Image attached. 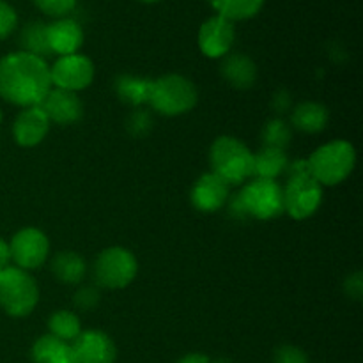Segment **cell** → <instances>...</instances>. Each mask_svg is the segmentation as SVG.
<instances>
[{
	"instance_id": "cell-2",
	"label": "cell",
	"mask_w": 363,
	"mask_h": 363,
	"mask_svg": "<svg viewBox=\"0 0 363 363\" xmlns=\"http://www.w3.org/2000/svg\"><path fill=\"white\" fill-rule=\"evenodd\" d=\"M284 190V211L294 220H305L314 215L323 202V188L312 177L305 160L294 162L289 169V181Z\"/></svg>"
},
{
	"instance_id": "cell-16",
	"label": "cell",
	"mask_w": 363,
	"mask_h": 363,
	"mask_svg": "<svg viewBox=\"0 0 363 363\" xmlns=\"http://www.w3.org/2000/svg\"><path fill=\"white\" fill-rule=\"evenodd\" d=\"M48 45L52 53H59L60 57L73 55L80 50L84 43V32L82 27L71 18H60L46 27Z\"/></svg>"
},
{
	"instance_id": "cell-26",
	"label": "cell",
	"mask_w": 363,
	"mask_h": 363,
	"mask_svg": "<svg viewBox=\"0 0 363 363\" xmlns=\"http://www.w3.org/2000/svg\"><path fill=\"white\" fill-rule=\"evenodd\" d=\"M262 140H264L266 147H277L284 151L289 145L291 128L280 119L269 121L262 131Z\"/></svg>"
},
{
	"instance_id": "cell-32",
	"label": "cell",
	"mask_w": 363,
	"mask_h": 363,
	"mask_svg": "<svg viewBox=\"0 0 363 363\" xmlns=\"http://www.w3.org/2000/svg\"><path fill=\"white\" fill-rule=\"evenodd\" d=\"M346 287H347V293H350V296L360 298L362 296V275L360 273H357L354 277L347 279Z\"/></svg>"
},
{
	"instance_id": "cell-10",
	"label": "cell",
	"mask_w": 363,
	"mask_h": 363,
	"mask_svg": "<svg viewBox=\"0 0 363 363\" xmlns=\"http://www.w3.org/2000/svg\"><path fill=\"white\" fill-rule=\"evenodd\" d=\"M11 259L18 264V268L27 272V269H35L46 261L50 252L48 238L38 229H28L20 230L14 234L9 245Z\"/></svg>"
},
{
	"instance_id": "cell-1",
	"label": "cell",
	"mask_w": 363,
	"mask_h": 363,
	"mask_svg": "<svg viewBox=\"0 0 363 363\" xmlns=\"http://www.w3.org/2000/svg\"><path fill=\"white\" fill-rule=\"evenodd\" d=\"M52 89V74L45 59L25 52L0 59V96L18 106H39Z\"/></svg>"
},
{
	"instance_id": "cell-4",
	"label": "cell",
	"mask_w": 363,
	"mask_h": 363,
	"mask_svg": "<svg viewBox=\"0 0 363 363\" xmlns=\"http://www.w3.org/2000/svg\"><path fill=\"white\" fill-rule=\"evenodd\" d=\"M308 170L319 184L333 186L342 183L353 172L357 163L354 147L346 140H333L315 149L307 160Z\"/></svg>"
},
{
	"instance_id": "cell-25",
	"label": "cell",
	"mask_w": 363,
	"mask_h": 363,
	"mask_svg": "<svg viewBox=\"0 0 363 363\" xmlns=\"http://www.w3.org/2000/svg\"><path fill=\"white\" fill-rule=\"evenodd\" d=\"M50 335L55 339L62 340V342H73L78 335L82 333L80 319L77 314L69 311H59L50 318L48 321Z\"/></svg>"
},
{
	"instance_id": "cell-7",
	"label": "cell",
	"mask_w": 363,
	"mask_h": 363,
	"mask_svg": "<svg viewBox=\"0 0 363 363\" xmlns=\"http://www.w3.org/2000/svg\"><path fill=\"white\" fill-rule=\"evenodd\" d=\"M149 103L162 116H181L190 112L195 106L197 89L181 74H167L158 80H152Z\"/></svg>"
},
{
	"instance_id": "cell-9",
	"label": "cell",
	"mask_w": 363,
	"mask_h": 363,
	"mask_svg": "<svg viewBox=\"0 0 363 363\" xmlns=\"http://www.w3.org/2000/svg\"><path fill=\"white\" fill-rule=\"evenodd\" d=\"M50 74H52V85H55L57 89L69 92L84 91L94 80V64L89 57L80 53L64 55L53 64Z\"/></svg>"
},
{
	"instance_id": "cell-20",
	"label": "cell",
	"mask_w": 363,
	"mask_h": 363,
	"mask_svg": "<svg viewBox=\"0 0 363 363\" xmlns=\"http://www.w3.org/2000/svg\"><path fill=\"white\" fill-rule=\"evenodd\" d=\"M52 272L62 284H80L87 266L77 252H59L52 261Z\"/></svg>"
},
{
	"instance_id": "cell-8",
	"label": "cell",
	"mask_w": 363,
	"mask_h": 363,
	"mask_svg": "<svg viewBox=\"0 0 363 363\" xmlns=\"http://www.w3.org/2000/svg\"><path fill=\"white\" fill-rule=\"evenodd\" d=\"M137 269V259L130 250L113 247L99 254L94 266V275L99 286L108 289H123L133 282Z\"/></svg>"
},
{
	"instance_id": "cell-11",
	"label": "cell",
	"mask_w": 363,
	"mask_h": 363,
	"mask_svg": "<svg viewBox=\"0 0 363 363\" xmlns=\"http://www.w3.org/2000/svg\"><path fill=\"white\" fill-rule=\"evenodd\" d=\"M74 363H113L116 346L106 333L91 330L84 332L71 344Z\"/></svg>"
},
{
	"instance_id": "cell-27",
	"label": "cell",
	"mask_w": 363,
	"mask_h": 363,
	"mask_svg": "<svg viewBox=\"0 0 363 363\" xmlns=\"http://www.w3.org/2000/svg\"><path fill=\"white\" fill-rule=\"evenodd\" d=\"M34 4L48 16L62 18L74 9L77 0H34Z\"/></svg>"
},
{
	"instance_id": "cell-12",
	"label": "cell",
	"mask_w": 363,
	"mask_h": 363,
	"mask_svg": "<svg viewBox=\"0 0 363 363\" xmlns=\"http://www.w3.org/2000/svg\"><path fill=\"white\" fill-rule=\"evenodd\" d=\"M234 45L233 21L222 16H213L202 23L199 30V46L202 53L211 59H220L230 52Z\"/></svg>"
},
{
	"instance_id": "cell-5",
	"label": "cell",
	"mask_w": 363,
	"mask_h": 363,
	"mask_svg": "<svg viewBox=\"0 0 363 363\" xmlns=\"http://www.w3.org/2000/svg\"><path fill=\"white\" fill-rule=\"evenodd\" d=\"M213 172L227 184H241L254 176V155L241 140L234 137H220L211 145Z\"/></svg>"
},
{
	"instance_id": "cell-19",
	"label": "cell",
	"mask_w": 363,
	"mask_h": 363,
	"mask_svg": "<svg viewBox=\"0 0 363 363\" xmlns=\"http://www.w3.org/2000/svg\"><path fill=\"white\" fill-rule=\"evenodd\" d=\"M34 363H74L69 344L55 339L53 335H45L32 347Z\"/></svg>"
},
{
	"instance_id": "cell-28",
	"label": "cell",
	"mask_w": 363,
	"mask_h": 363,
	"mask_svg": "<svg viewBox=\"0 0 363 363\" xmlns=\"http://www.w3.org/2000/svg\"><path fill=\"white\" fill-rule=\"evenodd\" d=\"M16 11L13 9V6H9L7 2L0 0V39H6L7 35L16 28Z\"/></svg>"
},
{
	"instance_id": "cell-35",
	"label": "cell",
	"mask_w": 363,
	"mask_h": 363,
	"mask_svg": "<svg viewBox=\"0 0 363 363\" xmlns=\"http://www.w3.org/2000/svg\"><path fill=\"white\" fill-rule=\"evenodd\" d=\"M142 2H158V0H142Z\"/></svg>"
},
{
	"instance_id": "cell-33",
	"label": "cell",
	"mask_w": 363,
	"mask_h": 363,
	"mask_svg": "<svg viewBox=\"0 0 363 363\" xmlns=\"http://www.w3.org/2000/svg\"><path fill=\"white\" fill-rule=\"evenodd\" d=\"M9 259H11V250H9V245L0 238V272L4 268L9 266Z\"/></svg>"
},
{
	"instance_id": "cell-31",
	"label": "cell",
	"mask_w": 363,
	"mask_h": 363,
	"mask_svg": "<svg viewBox=\"0 0 363 363\" xmlns=\"http://www.w3.org/2000/svg\"><path fill=\"white\" fill-rule=\"evenodd\" d=\"M152 119L145 112H135L131 116L130 123H128V128L133 135H144L151 130Z\"/></svg>"
},
{
	"instance_id": "cell-6",
	"label": "cell",
	"mask_w": 363,
	"mask_h": 363,
	"mask_svg": "<svg viewBox=\"0 0 363 363\" xmlns=\"http://www.w3.org/2000/svg\"><path fill=\"white\" fill-rule=\"evenodd\" d=\"M39 301V287L27 272L4 268L0 272V307L14 318H25Z\"/></svg>"
},
{
	"instance_id": "cell-23",
	"label": "cell",
	"mask_w": 363,
	"mask_h": 363,
	"mask_svg": "<svg viewBox=\"0 0 363 363\" xmlns=\"http://www.w3.org/2000/svg\"><path fill=\"white\" fill-rule=\"evenodd\" d=\"M116 89L117 94H119V98L123 99V101L130 103V105H142V103H149L152 80L124 74V77L117 78Z\"/></svg>"
},
{
	"instance_id": "cell-18",
	"label": "cell",
	"mask_w": 363,
	"mask_h": 363,
	"mask_svg": "<svg viewBox=\"0 0 363 363\" xmlns=\"http://www.w3.org/2000/svg\"><path fill=\"white\" fill-rule=\"evenodd\" d=\"M328 110L325 105L305 101L294 108L293 124L296 130L305 131V133H319L328 124Z\"/></svg>"
},
{
	"instance_id": "cell-24",
	"label": "cell",
	"mask_w": 363,
	"mask_h": 363,
	"mask_svg": "<svg viewBox=\"0 0 363 363\" xmlns=\"http://www.w3.org/2000/svg\"><path fill=\"white\" fill-rule=\"evenodd\" d=\"M218 16L229 21L247 20L255 16L264 6V0H208Z\"/></svg>"
},
{
	"instance_id": "cell-21",
	"label": "cell",
	"mask_w": 363,
	"mask_h": 363,
	"mask_svg": "<svg viewBox=\"0 0 363 363\" xmlns=\"http://www.w3.org/2000/svg\"><path fill=\"white\" fill-rule=\"evenodd\" d=\"M287 169L286 151L277 147H262L254 155V176L259 179H272L279 177Z\"/></svg>"
},
{
	"instance_id": "cell-3",
	"label": "cell",
	"mask_w": 363,
	"mask_h": 363,
	"mask_svg": "<svg viewBox=\"0 0 363 363\" xmlns=\"http://www.w3.org/2000/svg\"><path fill=\"white\" fill-rule=\"evenodd\" d=\"M238 216H254L257 220H272L284 213V190L277 181L255 177L240 191L230 204Z\"/></svg>"
},
{
	"instance_id": "cell-29",
	"label": "cell",
	"mask_w": 363,
	"mask_h": 363,
	"mask_svg": "<svg viewBox=\"0 0 363 363\" xmlns=\"http://www.w3.org/2000/svg\"><path fill=\"white\" fill-rule=\"evenodd\" d=\"M98 303H99V291L91 286L82 287V289L74 294V305H77L78 308H82V311H92Z\"/></svg>"
},
{
	"instance_id": "cell-34",
	"label": "cell",
	"mask_w": 363,
	"mask_h": 363,
	"mask_svg": "<svg viewBox=\"0 0 363 363\" xmlns=\"http://www.w3.org/2000/svg\"><path fill=\"white\" fill-rule=\"evenodd\" d=\"M177 363H211V360H209L206 354H201V353H190L186 354V357L181 358L179 362Z\"/></svg>"
},
{
	"instance_id": "cell-30",
	"label": "cell",
	"mask_w": 363,
	"mask_h": 363,
	"mask_svg": "<svg viewBox=\"0 0 363 363\" xmlns=\"http://www.w3.org/2000/svg\"><path fill=\"white\" fill-rule=\"evenodd\" d=\"M275 363H308L307 354L294 346H284L277 350Z\"/></svg>"
},
{
	"instance_id": "cell-36",
	"label": "cell",
	"mask_w": 363,
	"mask_h": 363,
	"mask_svg": "<svg viewBox=\"0 0 363 363\" xmlns=\"http://www.w3.org/2000/svg\"><path fill=\"white\" fill-rule=\"evenodd\" d=\"M0 123H2V113H0Z\"/></svg>"
},
{
	"instance_id": "cell-14",
	"label": "cell",
	"mask_w": 363,
	"mask_h": 363,
	"mask_svg": "<svg viewBox=\"0 0 363 363\" xmlns=\"http://www.w3.org/2000/svg\"><path fill=\"white\" fill-rule=\"evenodd\" d=\"M50 130V121L41 106H28L14 121V140L23 147H34L45 140Z\"/></svg>"
},
{
	"instance_id": "cell-17",
	"label": "cell",
	"mask_w": 363,
	"mask_h": 363,
	"mask_svg": "<svg viewBox=\"0 0 363 363\" xmlns=\"http://www.w3.org/2000/svg\"><path fill=\"white\" fill-rule=\"evenodd\" d=\"M222 74L233 87L248 89L255 84L257 67L250 57L243 53H230L223 59Z\"/></svg>"
},
{
	"instance_id": "cell-22",
	"label": "cell",
	"mask_w": 363,
	"mask_h": 363,
	"mask_svg": "<svg viewBox=\"0 0 363 363\" xmlns=\"http://www.w3.org/2000/svg\"><path fill=\"white\" fill-rule=\"evenodd\" d=\"M46 27L48 25L41 23V21H32V23L25 25L20 34V46L23 48L21 52L30 53V55L39 57V59H46L48 55H52Z\"/></svg>"
},
{
	"instance_id": "cell-15",
	"label": "cell",
	"mask_w": 363,
	"mask_h": 363,
	"mask_svg": "<svg viewBox=\"0 0 363 363\" xmlns=\"http://www.w3.org/2000/svg\"><path fill=\"white\" fill-rule=\"evenodd\" d=\"M229 199V184L215 172L199 177L191 190V202L199 211H218Z\"/></svg>"
},
{
	"instance_id": "cell-13",
	"label": "cell",
	"mask_w": 363,
	"mask_h": 363,
	"mask_svg": "<svg viewBox=\"0 0 363 363\" xmlns=\"http://www.w3.org/2000/svg\"><path fill=\"white\" fill-rule=\"evenodd\" d=\"M41 110L46 113L50 123L73 124L84 113V105L74 92L64 89H50L48 94L41 101Z\"/></svg>"
}]
</instances>
